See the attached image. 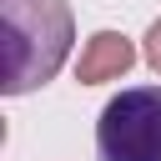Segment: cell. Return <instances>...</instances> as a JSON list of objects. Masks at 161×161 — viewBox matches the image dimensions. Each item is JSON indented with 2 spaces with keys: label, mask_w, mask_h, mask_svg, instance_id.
Returning a JSON list of instances; mask_svg holds the SVG:
<instances>
[{
  "label": "cell",
  "mask_w": 161,
  "mask_h": 161,
  "mask_svg": "<svg viewBox=\"0 0 161 161\" xmlns=\"http://www.w3.org/2000/svg\"><path fill=\"white\" fill-rule=\"evenodd\" d=\"M5 25V96L45 86L75 40V15L65 0H0Z\"/></svg>",
  "instance_id": "1"
},
{
  "label": "cell",
  "mask_w": 161,
  "mask_h": 161,
  "mask_svg": "<svg viewBox=\"0 0 161 161\" xmlns=\"http://www.w3.org/2000/svg\"><path fill=\"white\" fill-rule=\"evenodd\" d=\"M101 161H161V86H131L96 121Z\"/></svg>",
  "instance_id": "2"
},
{
  "label": "cell",
  "mask_w": 161,
  "mask_h": 161,
  "mask_svg": "<svg viewBox=\"0 0 161 161\" xmlns=\"http://www.w3.org/2000/svg\"><path fill=\"white\" fill-rule=\"evenodd\" d=\"M131 65H136V45H131L121 30H96V35L86 40L80 60H75V80H86V86H101V80H116V75H126Z\"/></svg>",
  "instance_id": "3"
},
{
  "label": "cell",
  "mask_w": 161,
  "mask_h": 161,
  "mask_svg": "<svg viewBox=\"0 0 161 161\" xmlns=\"http://www.w3.org/2000/svg\"><path fill=\"white\" fill-rule=\"evenodd\" d=\"M146 60H151V70H161V20L146 30Z\"/></svg>",
  "instance_id": "4"
}]
</instances>
